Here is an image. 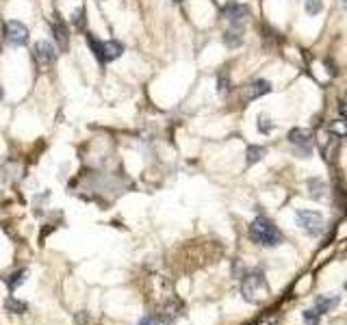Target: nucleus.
<instances>
[{
    "label": "nucleus",
    "mask_w": 347,
    "mask_h": 325,
    "mask_svg": "<svg viewBox=\"0 0 347 325\" xmlns=\"http://www.w3.org/2000/svg\"><path fill=\"white\" fill-rule=\"evenodd\" d=\"M241 295L247 303H265L269 299V284L263 271H247L241 280Z\"/></svg>",
    "instance_id": "obj_1"
},
{
    "label": "nucleus",
    "mask_w": 347,
    "mask_h": 325,
    "mask_svg": "<svg viewBox=\"0 0 347 325\" xmlns=\"http://www.w3.org/2000/svg\"><path fill=\"white\" fill-rule=\"evenodd\" d=\"M249 236L263 247H278L282 243V232L278 230V226L263 215L249 224Z\"/></svg>",
    "instance_id": "obj_2"
},
{
    "label": "nucleus",
    "mask_w": 347,
    "mask_h": 325,
    "mask_svg": "<svg viewBox=\"0 0 347 325\" xmlns=\"http://www.w3.org/2000/svg\"><path fill=\"white\" fill-rule=\"evenodd\" d=\"M295 219H297V226H300L306 234H311V236L321 234V230H323L321 213H317V210H297Z\"/></svg>",
    "instance_id": "obj_3"
},
{
    "label": "nucleus",
    "mask_w": 347,
    "mask_h": 325,
    "mask_svg": "<svg viewBox=\"0 0 347 325\" xmlns=\"http://www.w3.org/2000/svg\"><path fill=\"white\" fill-rule=\"evenodd\" d=\"M289 143H293L297 148V154L302 156V159H306L308 154L312 152V132L306 128H293L289 130Z\"/></svg>",
    "instance_id": "obj_4"
},
{
    "label": "nucleus",
    "mask_w": 347,
    "mask_h": 325,
    "mask_svg": "<svg viewBox=\"0 0 347 325\" xmlns=\"http://www.w3.org/2000/svg\"><path fill=\"white\" fill-rule=\"evenodd\" d=\"M33 57H35V63L39 65V67H48V65H52L54 59H57V50H54L52 43L37 41L35 46H33Z\"/></svg>",
    "instance_id": "obj_5"
},
{
    "label": "nucleus",
    "mask_w": 347,
    "mask_h": 325,
    "mask_svg": "<svg viewBox=\"0 0 347 325\" xmlns=\"http://www.w3.org/2000/svg\"><path fill=\"white\" fill-rule=\"evenodd\" d=\"M4 31H7V41L13 46H24L29 41V29L18 20H9L4 24Z\"/></svg>",
    "instance_id": "obj_6"
},
{
    "label": "nucleus",
    "mask_w": 347,
    "mask_h": 325,
    "mask_svg": "<svg viewBox=\"0 0 347 325\" xmlns=\"http://www.w3.org/2000/svg\"><path fill=\"white\" fill-rule=\"evenodd\" d=\"M249 13V7L247 4H241V2H228L221 7V18L228 20V22H241L243 18H247Z\"/></svg>",
    "instance_id": "obj_7"
},
{
    "label": "nucleus",
    "mask_w": 347,
    "mask_h": 325,
    "mask_svg": "<svg viewBox=\"0 0 347 325\" xmlns=\"http://www.w3.org/2000/svg\"><path fill=\"white\" fill-rule=\"evenodd\" d=\"M124 52V46L115 39H108V41H102V63H108V61H115V59L122 57Z\"/></svg>",
    "instance_id": "obj_8"
},
{
    "label": "nucleus",
    "mask_w": 347,
    "mask_h": 325,
    "mask_svg": "<svg viewBox=\"0 0 347 325\" xmlns=\"http://www.w3.org/2000/svg\"><path fill=\"white\" fill-rule=\"evenodd\" d=\"M269 91H271V83L258 78V80H252V83L245 87V98L247 100H256V98H260V96H267Z\"/></svg>",
    "instance_id": "obj_9"
},
{
    "label": "nucleus",
    "mask_w": 347,
    "mask_h": 325,
    "mask_svg": "<svg viewBox=\"0 0 347 325\" xmlns=\"http://www.w3.org/2000/svg\"><path fill=\"white\" fill-rule=\"evenodd\" d=\"M306 191H308V197L321 202L325 195H328V184L321 178H311V180H306Z\"/></svg>",
    "instance_id": "obj_10"
},
{
    "label": "nucleus",
    "mask_w": 347,
    "mask_h": 325,
    "mask_svg": "<svg viewBox=\"0 0 347 325\" xmlns=\"http://www.w3.org/2000/svg\"><path fill=\"white\" fill-rule=\"evenodd\" d=\"M224 43L228 48H237V46H241V43H243V26H241V22H239V24L235 22V24L224 32Z\"/></svg>",
    "instance_id": "obj_11"
},
{
    "label": "nucleus",
    "mask_w": 347,
    "mask_h": 325,
    "mask_svg": "<svg viewBox=\"0 0 347 325\" xmlns=\"http://www.w3.org/2000/svg\"><path fill=\"white\" fill-rule=\"evenodd\" d=\"M339 139L341 137H336L332 132H330L328 139H321V154L328 162H334V156H336V152H339Z\"/></svg>",
    "instance_id": "obj_12"
},
{
    "label": "nucleus",
    "mask_w": 347,
    "mask_h": 325,
    "mask_svg": "<svg viewBox=\"0 0 347 325\" xmlns=\"http://www.w3.org/2000/svg\"><path fill=\"white\" fill-rule=\"evenodd\" d=\"M339 303H341L339 295H323V297H317V299H314V306H317L314 310H317L319 314H325V312L334 310Z\"/></svg>",
    "instance_id": "obj_13"
},
{
    "label": "nucleus",
    "mask_w": 347,
    "mask_h": 325,
    "mask_svg": "<svg viewBox=\"0 0 347 325\" xmlns=\"http://www.w3.org/2000/svg\"><path fill=\"white\" fill-rule=\"evenodd\" d=\"M52 32H54V39H57V46L61 48V50H65V48H68V43H69V35H68V29H65V24H63L61 20L54 22Z\"/></svg>",
    "instance_id": "obj_14"
},
{
    "label": "nucleus",
    "mask_w": 347,
    "mask_h": 325,
    "mask_svg": "<svg viewBox=\"0 0 347 325\" xmlns=\"http://www.w3.org/2000/svg\"><path fill=\"white\" fill-rule=\"evenodd\" d=\"M4 310L13 312V314H22V312L29 310V303L22 301V299H15V297H7V299H4Z\"/></svg>",
    "instance_id": "obj_15"
},
{
    "label": "nucleus",
    "mask_w": 347,
    "mask_h": 325,
    "mask_svg": "<svg viewBox=\"0 0 347 325\" xmlns=\"http://www.w3.org/2000/svg\"><path fill=\"white\" fill-rule=\"evenodd\" d=\"M265 156V148L263 145H249L247 152H245V159H247V165H254V162H258L260 159Z\"/></svg>",
    "instance_id": "obj_16"
},
{
    "label": "nucleus",
    "mask_w": 347,
    "mask_h": 325,
    "mask_svg": "<svg viewBox=\"0 0 347 325\" xmlns=\"http://www.w3.org/2000/svg\"><path fill=\"white\" fill-rule=\"evenodd\" d=\"M328 128H330V132H332V134H336V137H345V134H347V117L332 119Z\"/></svg>",
    "instance_id": "obj_17"
},
{
    "label": "nucleus",
    "mask_w": 347,
    "mask_h": 325,
    "mask_svg": "<svg viewBox=\"0 0 347 325\" xmlns=\"http://www.w3.org/2000/svg\"><path fill=\"white\" fill-rule=\"evenodd\" d=\"M24 280H26V271H15L13 275H9V278H7L9 291H15L20 284H24Z\"/></svg>",
    "instance_id": "obj_18"
},
{
    "label": "nucleus",
    "mask_w": 347,
    "mask_h": 325,
    "mask_svg": "<svg viewBox=\"0 0 347 325\" xmlns=\"http://www.w3.org/2000/svg\"><path fill=\"white\" fill-rule=\"evenodd\" d=\"M304 9L308 15H319L323 11V0H304Z\"/></svg>",
    "instance_id": "obj_19"
},
{
    "label": "nucleus",
    "mask_w": 347,
    "mask_h": 325,
    "mask_svg": "<svg viewBox=\"0 0 347 325\" xmlns=\"http://www.w3.org/2000/svg\"><path fill=\"white\" fill-rule=\"evenodd\" d=\"M256 126H258V130H260L263 134H269L271 130L276 128V126H274V122H271V117H269V115H265V113H260V115H258V124H256Z\"/></svg>",
    "instance_id": "obj_20"
},
{
    "label": "nucleus",
    "mask_w": 347,
    "mask_h": 325,
    "mask_svg": "<svg viewBox=\"0 0 347 325\" xmlns=\"http://www.w3.org/2000/svg\"><path fill=\"white\" fill-rule=\"evenodd\" d=\"M230 78H228V76L226 74H219V76H217V94H219V96H226L228 94V91H230Z\"/></svg>",
    "instance_id": "obj_21"
},
{
    "label": "nucleus",
    "mask_w": 347,
    "mask_h": 325,
    "mask_svg": "<svg viewBox=\"0 0 347 325\" xmlns=\"http://www.w3.org/2000/svg\"><path fill=\"white\" fill-rule=\"evenodd\" d=\"M87 43H89V48H91V52L96 54V59L102 63V41H98L94 35H87Z\"/></svg>",
    "instance_id": "obj_22"
},
{
    "label": "nucleus",
    "mask_w": 347,
    "mask_h": 325,
    "mask_svg": "<svg viewBox=\"0 0 347 325\" xmlns=\"http://www.w3.org/2000/svg\"><path fill=\"white\" fill-rule=\"evenodd\" d=\"M319 317H321V314L317 310H304L302 312V319L306 325H319Z\"/></svg>",
    "instance_id": "obj_23"
},
{
    "label": "nucleus",
    "mask_w": 347,
    "mask_h": 325,
    "mask_svg": "<svg viewBox=\"0 0 347 325\" xmlns=\"http://www.w3.org/2000/svg\"><path fill=\"white\" fill-rule=\"evenodd\" d=\"M72 24L76 29H83L85 26V9H78L76 13H72Z\"/></svg>",
    "instance_id": "obj_24"
},
{
    "label": "nucleus",
    "mask_w": 347,
    "mask_h": 325,
    "mask_svg": "<svg viewBox=\"0 0 347 325\" xmlns=\"http://www.w3.org/2000/svg\"><path fill=\"white\" fill-rule=\"evenodd\" d=\"M139 325H159V321H156V319H152V317H143L139 321Z\"/></svg>",
    "instance_id": "obj_25"
},
{
    "label": "nucleus",
    "mask_w": 347,
    "mask_h": 325,
    "mask_svg": "<svg viewBox=\"0 0 347 325\" xmlns=\"http://www.w3.org/2000/svg\"><path fill=\"white\" fill-rule=\"evenodd\" d=\"M274 323H276V317H265L258 325H274Z\"/></svg>",
    "instance_id": "obj_26"
},
{
    "label": "nucleus",
    "mask_w": 347,
    "mask_h": 325,
    "mask_svg": "<svg viewBox=\"0 0 347 325\" xmlns=\"http://www.w3.org/2000/svg\"><path fill=\"white\" fill-rule=\"evenodd\" d=\"M0 100H2V87H0Z\"/></svg>",
    "instance_id": "obj_27"
},
{
    "label": "nucleus",
    "mask_w": 347,
    "mask_h": 325,
    "mask_svg": "<svg viewBox=\"0 0 347 325\" xmlns=\"http://www.w3.org/2000/svg\"><path fill=\"white\" fill-rule=\"evenodd\" d=\"M343 7H345V9H347V0H343Z\"/></svg>",
    "instance_id": "obj_28"
},
{
    "label": "nucleus",
    "mask_w": 347,
    "mask_h": 325,
    "mask_svg": "<svg viewBox=\"0 0 347 325\" xmlns=\"http://www.w3.org/2000/svg\"><path fill=\"white\" fill-rule=\"evenodd\" d=\"M172 2H182V0H172Z\"/></svg>",
    "instance_id": "obj_29"
},
{
    "label": "nucleus",
    "mask_w": 347,
    "mask_h": 325,
    "mask_svg": "<svg viewBox=\"0 0 347 325\" xmlns=\"http://www.w3.org/2000/svg\"><path fill=\"white\" fill-rule=\"evenodd\" d=\"M345 291H347V282H345Z\"/></svg>",
    "instance_id": "obj_30"
},
{
    "label": "nucleus",
    "mask_w": 347,
    "mask_h": 325,
    "mask_svg": "<svg viewBox=\"0 0 347 325\" xmlns=\"http://www.w3.org/2000/svg\"><path fill=\"white\" fill-rule=\"evenodd\" d=\"M249 325H254V323H249Z\"/></svg>",
    "instance_id": "obj_31"
}]
</instances>
